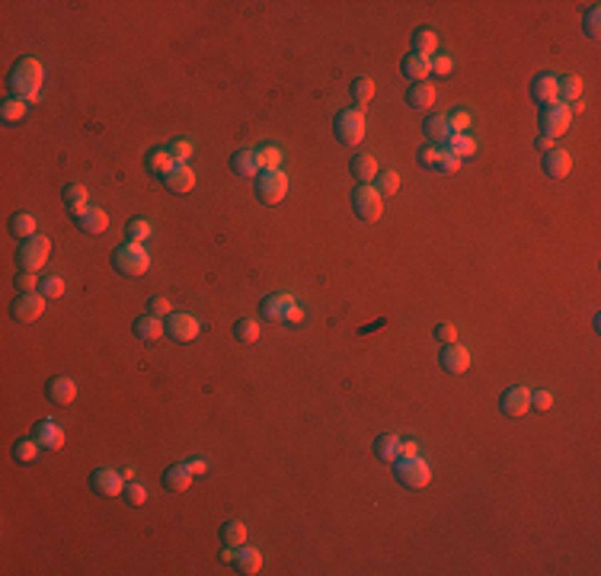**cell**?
I'll return each mask as SVG.
<instances>
[{
	"label": "cell",
	"instance_id": "1",
	"mask_svg": "<svg viewBox=\"0 0 601 576\" xmlns=\"http://www.w3.org/2000/svg\"><path fill=\"white\" fill-rule=\"evenodd\" d=\"M42 80H45L42 61L32 58V55H26V58H19V61L13 64L10 80H6V83H10L13 96H19V100H26V102H36L38 93H42Z\"/></svg>",
	"mask_w": 601,
	"mask_h": 576
},
{
	"label": "cell",
	"instance_id": "2",
	"mask_svg": "<svg viewBox=\"0 0 601 576\" xmlns=\"http://www.w3.org/2000/svg\"><path fill=\"white\" fill-rule=\"evenodd\" d=\"M112 266H115V272H121V275H144L147 269H151V256H147V250H144V243H131V240H125V243H119V247L112 250Z\"/></svg>",
	"mask_w": 601,
	"mask_h": 576
},
{
	"label": "cell",
	"instance_id": "3",
	"mask_svg": "<svg viewBox=\"0 0 601 576\" xmlns=\"http://www.w3.org/2000/svg\"><path fill=\"white\" fill-rule=\"evenodd\" d=\"M394 477H396V484L419 490V486H426L428 480H432V467H428V461H422L419 454H416V458H394Z\"/></svg>",
	"mask_w": 601,
	"mask_h": 576
},
{
	"label": "cell",
	"instance_id": "4",
	"mask_svg": "<svg viewBox=\"0 0 601 576\" xmlns=\"http://www.w3.org/2000/svg\"><path fill=\"white\" fill-rule=\"evenodd\" d=\"M332 134H336L339 144H362L364 141V115L358 112V109H342V112L336 115V122H332Z\"/></svg>",
	"mask_w": 601,
	"mask_h": 576
},
{
	"label": "cell",
	"instance_id": "5",
	"mask_svg": "<svg viewBox=\"0 0 601 576\" xmlns=\"http://www.w3.org/2000/svg\"><path fill=\"white\" fill-rule=\"evenodd\" d=\"M48 256H51V240L48 237H26L23 243H19V253H16V260H19V266L23 269H29V272H38V269L48 262Z\"/></svg>",
	"mask_w": 601,
	"mask_h": 576
},
{
	"label": "cell",
	"instance_id": "6",
	"mask_svg": "<svg viewBox=\"0 0 601 576\" xmlns=\"http://www.w3.org/2000/svg\"><path fill=\"white\" fill-rule=\"evenodd\" d=\"M352 208H355V215L362 218V221H377V218L384 215V196L368 183L355 186V192H352Z\"/></svg>",
	"mask_w": 601,
	"mask_h": 576
},
{
	"label": "cell",
	"instance_id": "7",
	"mask_svg": "<svg viewBox=\"0 0 601 576\" xmlns=\"http://www.w3.org/2000/svg\"><path fill=\"white\" fill-rule=\"evenodd\" d=\"M256 196L266 205H278L288 196V176L281 170H262L256 176Z\"/></svg>",
	"mask_w": 601,
	"mask_h": 576
},
{
	"label": "cell",
	"instance_id": "8",
	"mask_svg": "<svg viewBox=\"0 0 601 576\" xmlns=\"http://www.w3.org/2000/svg\"><path fill=\"white\" fill-rule=\"evenodd\" d=\"M569 125H573V109H569V106L553 102V106L541 109V134H547V138H560V134H566Z\"/></svg>",
	"mask_w": 601,
	"mask_h": 576
},
{
	"label": "cell",
	"instance_id": "9",
	"mask_svg": "<svg viewBox=\"0 0 601 576\" xmlns=\"http://www.w3.org/2000/svg\"><path fill=\"white\" fill-rule=\"evenodd\" d=\"M125 484L128 480L121 477V471H112V467H96V471L90 474V486L106 499L121 496V493H125Z\"/></svg>",
	"mask_w": 601,
	"mask_h": 576
},
{
	"label": "cell",
	"instance_id": "10",
	"mask_svg": "<svg viewBox=\"0 0 601 576\" xmlns=\"http://www.w3.org/2000/svg\"><path fill=\"white\" fill-rule=\"evenodd\" d=\"M42 311H45V294L42 292H19L16 301H13V317H16L19 324L38 320Z\"/></svg>",
	"mask_w": 601,
	"mask_h": 576
},
{
	"label": "cell",
	"instance_id": "11",
	"mask_svg": "<svg viewBox=\"0 0 601 576\" xmlns=\"http://www.w3.org/2000/svg\"><path fill=\"white\" fill-rule=\"evenodd\" d=\"M198 320L192 317V314H183V311H173L170 317H166V333H170L176 343H192V339L198 336Z\"/></svg>",
	"mask_w": 601,
	"mask_h": 576
},
{
	"label": "cell",
	"instance_id": "12",
	"mask_svg": "<svg viewBox=\"0 0 601 576\" xmlns=\"http://www.w3.org/2000/svg\"><path fill=\"white\" fill-rule=\"evenodd\" d=\"M438 365L448 371V375H464L470 368V352L460 343H445L438 352Z\"/></svg>",
	"mask_w": 601,
	"mask_h": 576
},
{
	"label": "cell",
	"instance_id": "13",
	"mask_svg": "<svg viewBox=\"0 0 601 576\" xmlns=\"http://www.w3.org/2000/svg\"><path fill=\"white\" fill-rule=\"evenodd\" d=\"M531 96H534V102H541V106L560 102V77L556 74H537L534 80H531Z\"/></svg>",
	"mask_w": 601,
	"mask_h": 576
},
{
	"label": "cell",
	"instance_id": "14",
	"mask_svg": "<svg viewBox=\"0 0 601 576\" xmlns=\"http://www.w3.org/2000/svg\"><path fill=\"white\" fill-rule=\"evenodd\" d=\"M499 407H502L505 416H524L531 410V390L521 388V384L502 390V397H499Z\"/></svg>",
	"mask_w": 601,
	"mask_h": 576
},
{
	"label": "cell",
	"instance_id": "15",
	"mask_svg": "<svg viewBox=\"0 0 601 576\" xmlns=\"http://www.w3.org/2000/svg\"><path fill=\"white\" fill-rule=\"evenodd\" d=\"M298 304V298L288 292H278V294H266V298L259 301V314L269 320H285V314L291 311V307Z\"/></svg>",
	"mask_w": 601,
	"mask_h": 576
},
{
	"label": "cell",
	"instance_id": "16",
	"mask_svg": "<svg viewBox=\"0 0 601 576\" xmlns=\"http://www.w3.org/2000/svg\"><path fill=\"white\" fill-rule=\"evenodd\" d=\"M61 198H64V208L70 211V218H74V221H80V218L90 211V196H87V189H83L80 183H67V186H64Z\"/></svg>",
	"mask_w": 601,
	"mask_h": 576
},
{
	"label": "cell",
	"instance_id": "17",
	"mask_svg": "<svg viewBox=\"0 0 601 576\" xmlns=\"http://www.w3.org/2000/svg\"><path fill=\"white\" fill-rule=\"evenodd\" d=\"M160 179H163V186L170 192H179V196H183V192H189L192 186H195V170H192L189 164H176L170 173H163Z\"/></svg>",
	"mask_w": 601,
	"mask_h": 576
},
{
	"label": "cell",
	"instance_id": "18",
	"mask_svg": "<svg viewBox=\"0 0 601 576\" xmlns=\"http://www.w3.org/2000/svg\"><path fill=\"white\" fill-rule=\"evenodd\" d=\"M230 166H234L237 176L249 179V176H259L262 166H259V157H256V147H243V151H237L234 157H230Z\"/></svg>",
	"mask_w": 601,
	"mask_h": 576
},
{
	"label": "cell",
	"instance_id": "19",
	"mask_svg": "<svg viewBox=\"0 0 601 576\" xmlns=\"http://www.w3.org/2000/svg\"><path fill=\"white\" fill-rule=\"evenodd\" d=\"M48 397H51V403H58V407H70V403L77 400L74 378H51V381H48Z\"/></svg>",
	"mask_w": 601,
	"mask_h": 576
},
{
	"label": "cell",
	"instance_id": "20",
	"mask_svg": "<svg viewBox=\"0 0 601 576\" xmlns=\"http://www.w3.org/2000/svg\"><path fill=\"white\" fill-rule=\"evenodd\" d=\"M569 166H573V157H569L563 147H553V151L543 154V173H547L550 179H563L569 173Z\"/></svg>",
	"mask_w": 601,
	"mask_h": 576
},
{
	"label": "cell",
	"instance_id": "21",
	"mask_svg": "<svg viewBox=\"0 0 601 576\" xmlns=\"http://www.w3.org/2000/svg\"><path fill=\"white\" fill-rule=\"evenodd\" d=\"M234 567H237V573H243V576L259 573V570H262V554L253 548V544H240V548H237Z\"/></svg>",
	"mask_w": 601,
	"mask_h": 576
},
{
	"label": "cell",
	"instance_id": "22",
	"mask_svg": "<svg viewBox=\"0 0 601 576\" xmlns=\"http://www.w3.org/2000/svg\"><path fill=\"white\" fill-rule=\"evenodd\" d=\"M166 333L163 320L153 317V314H141L138 320H134V336L144 339V343H153V339H160Z\"/></svg>",
	"mask_w": 601,
	"mask_h": 576
},
{
	"label": "cell",
	"instance_id": "23",
	"mask_svg": "<svg viewBox=\"0 0 601 576\" xmlns=\"http://www.w3.org/2000/svg\"><path fill=\"white\" fill-rule=\"evenodd\" d=\"M400 70H403V77H409L413 83H419V80H426V77L432 74V58L406 55V58H403V64H400Z\"/></svg>",
	"mask_w": 601,
	"mask_h": 576
},
{
	"label": "cell",
	"instance_id": "24",
	"mask_svg": "<svg viewBox=\"0 0 601 576\" xmlns=\"http://www.w3.org/2000/svg\"><path fill=\"white\" fill-rule=\"evenodd\" d=\"M406 102H409L413 109H432V106H435V87H432V83H426V80L409 83Z\"/></svg>",
	"mask_w": 601,
	"mask_h": 576
},
{
	"label": "cell",
	"instance_id": "25",
	"mask_svg": "<svg viewBox=\"0 0 601 576\" xmlns=\"http://www.w3.org/2000/svg\"><path fill=\"white\" fill-rule=\"evenodd\" d=\"M36 439H38V445L51 448V452H58V448L64 445V429L55 426L51 420H42V422L36 426Z\"/></svg>",
	"mask_w": 601,
	"mask_h": 576
},
{
	"label": "cell",
	"instance_id": "26",
	"mask_svg": "<svg viewBox=\"0 0 601 576\" xmlns=\"http://www.w3.org/2000/svg\"><path fill=\"white\" fill-rule=\"evenodd\" d=\"M189 484H192V474H189V467H185V464H173V467H166V471H163V486L170 493L189 490Z\"/></svg>",
	"mask_w": 601,
	"mask_h": 576
},
{
	"label": "cell",
	"instance_id": "27",
	"mask_svg": "<svg viewBox=\"0 0 601 576\" xmlns=\"http://www.w3.org/2000/svg\"><path fill=\"white\" fill-rule=\"evenodd\" d=\"M435 48H438V36H435V29H428V26H419V29L413 32V55L432 58Z\"/></svg>",
	"mask_w": 601,
	"mask_h": 576
},
{
	"label": "cell",
	"instance_id": "28",
	"mask_svg": "<svg viewBox=\"0 0 601 576\" xmlns=\"http://www.w3.org/2000/svg\"><path fill=\"white\" fill-rule=\"evenodd\" d=\"M147 170L157 173V176H163V173H170L173 166H176V157L170 154V147H153L151 154H147Z\"/></svg>",
	"mask_w": 601,
	"mask_h": 576
},
{
	"label": "cell",
	"instance_id": "29",
	"mask_svg": "<svg viewBox=\"0 0 601 576\" xmlns=\"http://www.w3.org/2000/svg\"><path fill=\"white\" fill-rule=\"evenodd\" d=\"M422 132L428 134V141H432V144H445V141L451 138V125H448V115H428L426 125H422Z\"/></svg>",
	"mask_w": 601,
	"mask_h": 576
},
{
	"label": "cell",
	"instance_id": "30",
	"mask_svg": "<svg viewBox=\"0 0 601 576\" xmlns=\"http://www.w3.org/2000/svg\"><path fill=\"white\" fill-rule=\"evenodd\" d=\"M349 170H352V176L364 186V183H371V179L377 176V160L371 157V154H358V157L349 164Z\"/></svg>",
	"mask_w": 601,
	"mask_h": 576
},
{
	"label": "cell",
	"instance_id": "31",
	"mask_svg": "<svg viewBox=\"0 0 601 576\" xmlns=\"http://www.w3.org/2000/svg\"><path fill=\"white\" fill-rule=\"evenodd\" d=\"M26 112H29V102L19 100V96H6V100L0 102V119H4L6 125H13V122H23Z\"/></svg>",
	"mask_w": 601,
	"mask_h": 576
},
{
	"label": "cell",
	"instance_id": "32",
	"mask_svg": "<svg viewBox=\"0 0 601 576\" xmlns=\"http://www.w3.org/2000/svg\"><path fill=\"white\" fill-rule=\"evenodd\" d=\"M77 228H80L83 234H102V230L109 228V215L102 208H90L87 215L77 221Z\"/></svg>",
	"mask_w": 601,
	"mask_h": 576
},
{
	"label": "cell",
	"instance_id": "33",
	"mask_svg": "<svg viewBox=\"0 0 601 576\" xmlns=\"http://www.w3.org/2000/svg\"><path fill=\"white\" fill-rule=\"evenodd\" d=\"M374 454L381 461H394L396 458V452H400V435H394V432H384V435H377L374 439Z\"/></svg>",
	"mask_w": 601,
	"mask_h": 576
},
{
	"label": "cell",
	"instance_id": "34",
	"mask_svg": "<svg viewBox=\"0 0 601 576\" xmlns=\"http://www.w3.org/2000/svg\"><path fill=\"white\" fill-rule=\"evenodd\" d=\"M445 144H448L445 151L454 154V157H460V160H464V157H473V154H477V141H473L470 134H451V138H448Z\"/></svg>",
	"mask_w": 601,
	"mask_h": 576
},
{
	"label": "cell",
	"instance_id": "35",
	"mask_svg": "<svg viewBox=\"0 0 601 576\" xmlns=\"http://www.w3.org/2000/svg\"><path fill=\"white\" fill-rule=\"evenodd\" d=\"M582 100V80L579 77H560V102L569 109H575V102Z\"/></svg>",
	"mask_w": 601,
	"mask_h": 576
},
{
	"label": "cell",
	"instance_id": "36",
	"mask_svg": "<svg viewBox=\"0 0 601 576\" xmlns=\"http://www.w3.org/2000/svg\"><path fill=\"white\" fill-rule=\"evenodd\" d=\"M221 541L230 544V548H240V544H247V525L240 522V518H230V522L221 525Z\"/></svg>",
	"mask_w": 601,
	"mask_h": 576
},
{
	"label": "cell",
	"instance_id": "37",
	"mask_svg": "<svg viewBox=\"0 0 601 576\" xmlns=\"http://www.w3.org/2000/svg\"><path fill=\"white\" fill-rule=\"evenodd\" d=\"M256 157H259L262 170H281V147L278 144H259L256 147Z\"/></svg>",
	"mask_w": 601,
	"mask_h": 576
},
{
	"label": "cell",
	"instance_id": "38",
	"mask_svg": "<svg viewBox=\"0 0 601 576\" xmlns=\"http://www.w3.org/2000/svg\"><path fill=\"white\" fill-rule=\"evenodd\" d=\"M10 234L13 237H36V218L26 215V211H16V215L10 218Z\"/></svg>",
	"mask_w": 601,
	"mask_h": 576
},
{
	"label": "cell",
	"instance_id": "39",
	"mask_svg": "<svg viewBox=\"0 0 601 576\" xmlns=\"http://www.w3.org/2000/svg\"><path fill=\"white\" fill-rule=\"evenodd\" d=\"M153 234V224L147 221V218H131L128 221V228H125V237L131 243H147V237Z\"/></svg>",
	"mask_w": 601,
	"mask_h": 576
},
{
	"label": "cell",
	"instance_id": "40",
	"mask_svg": "<svg viewBox=\"0 0 601 576\" xmlns=\"http://www.w3.org/2000/svg\"><path fill=\"white\" fill-rule=\"evenodd\" d=\"M234 339H240V343H256V339H259V324H256L253 317H240L234 324Z\"/></svg>",
	"mask_w": 601,
	"mask_h": 576
},
{
	"label": "cell",
	"instance_id": "41",
	"mask_svg": "<svg viewBox=\"0 0 601 576\" xmlns=\"http://www.w3.org/2000/svg\"><path fill=\"white\" fill-rule=\"evenodd\" d=\"M371 96H374V83H371L368 77H358V80H352V102H355V106H364Z\"/></svg>",
	"mask_w": 601,
	"mask_h": 576
},
{
	"label": "cell",
	"instance_id": "42",
	"mask_svg": "<svg viewBox=\"0 0 601 576\" xmlns=\"http://www.w3.org/2000/svg\"><path fill=\"white\" fill-rule=\"evenodd\" d=\"M38 439H19L16 445H13V458L16 461H36L38 458Z\"/></svg>",
	"mask_w": 601,
	"mask_h": 576
},
{
	"label": "cell",
	"instance_id": "43",
	"mask_svg": "<svg viewBox=\"0 0 601 576\" xmlns=\"http://www.w3.org/2000/svg\"><path fill=\"white\" fill-rule=\"evenodd\" d=\"M377 192L381 196H394L396 189H400V176H396V170H377Z\"/></svg>",
	"mask_w": 601,
	"mask_h": 576
},
{
	"label": "cell",
	"instance_id": "44",
	"mask_svg": "<svg viewBox=\"0 0 601 576\" xmlns=\"http://www.w3.org/2000/svg\"><path fill=\"white\" fill-rule=\"evenodd\" d=\"M441 154H445V147H441V144H422L419 151H416V160H419L422 166H438Z\"/></svg>",
	"mask_w": 601,
	"mask_h": 576
},
{
	"label": "cell",
	"instance_id": "45",
	"mask_svg": "<svg viewBox=\"0 0 601 576\" xmlns=\"http://www.w3.org/2000/svg\"><path fill=\"white\" fill-rule=\"evenodd\" d=\"M38 292H42L45 298H61V294H64V279H61V275H45V279L38 282Z\"/></svg>",
	"mask_w": 601,
	"mask_h": 576
},
{
	"label": "cell",
	"instance_id": "46",
	"mask_svg": "<svg viewBox=\"0 0 601 576\" xmlns=\"http://www.w3.org/2000/svg\"><path fill=\"white\" fill-rule=\"evenodd\" d=\"M582 26H585V36L588 38H598V26H601V10L598 4H592L585 10V16H582Z\"/></svg>",
	"mask_w": 601,
	"mask_h": 576
},
{
	"label": "cell",
	"instance_id": "47",
	"mask_svg": "<svg viewBox=\"0 0 601 576\" xmlns=\"http://www.w3.org/2000/svg\"><path fill=\"white\" fill-rule=\"evenodd\" d=\"M121 496H125L131 506H144V503H147V490L138 484V480H128V484H125V493H121Z\"/></svg>",
	"mask_w": 601,
	"mask_h": 576
},
{
	"label": "cell",
	"instance_id": "48",
	"mask_svg": "<svg viewBox=\"0 0 601 576\" xmlns=\"http://www.w3.org/2000/svg\"><path fill=\"white\" fill-rule=\"evenodd\" d=\"M147 314H153V317H170V314H173L170 298H163V294H153V298L147 301Z\"/></svg>",
	"mask_w": 601,
	"mask_h": 576
},
{
	"label": "cell",
	"instance_id": "49",
	"mask_svg": "<svg viewBox=\"0 0 601 576\" xmlns=\"http://www.w3.org/2000/svg\"><path fill=\"white\" fill-rule=\"evenodd\" d=\"M16 288H19V292H38L36 272H29V269H19V272H16Z\"/></svg>",
	"mask_w": 601,
	"mask_h": 576
},
{
	"label": "cell",
	"instance_id": "50",
	"mask_svg": "<svg viewBox=\"0 0 601 576\" xmlns=\"http://www.w3.org/2000/svg\"><path fill=\"white\" fill-rule=\"evenodd\" d=\"M470 112H454V115H448V125H451V134H464L467 128H470Z\"/></svg>",
	"mask_w": 601,
	"mask_h": 576
},
{
	"label": "cell",
	"instance_id": "51",
	"mask_svg": "<svg viewBox=\"0 0 601 576\" xmlns=\"http://www.w3.org/2000/svg\"><path fill=\"white\" fill-rule=\"evenodd\" d=\"M531 407H534V410H550V407H553V394L543 390V388L531 390Z\"/></svg>",
	"mask_w": 601,
	"mask_h": 576
},
{
	"label": "cell",
	"instance_id": "52",
	"mask_svg": "<svg viewBox=\"0 0 601 576\" xmlns=\"http://www.w3.org/2000/svg\"><path fill=\"white\" fill-rule=\"evenodd\" d=\"M170 154L176 157V164H185L192 157V141H173L170 144Z\"/></svg>",
	"mask_w": 601,
	"mask_h": 576
},
{
	"label": "cell",
	"instance_id": "53",
	"mask_svg": "<svg viewBox=\"0 0 601 576\" xmlns=\"http://www.w3.org/2000/svg\"><path fill=\"white\" fill-rule=\"evenodd\" d=\"M451 68H454V61H451V55H432V74H451Z\"/></svg>",
	"mask_w": 601,
	"mask_h": 576
},
{
	"label": "cell",
	"instance_id": "54",
	"mask_svg": "<svg viewBox=\"0 0 601 576\" xmlns=\"http://www.w3.org/2000/svg\"><path fill=\"white\" fill-rule=\"evenodd\" d=\"M438 170L441 173H457L460 170V157H454V154H441V160H438Z\"/></svg>",
	"mask_w": 601,
	"mask_h": 576
},
{
	"label": "cell",
	"instance_id": "55",
	"mask_svg": "<svg viewBox=\"0 0 601 576\" xmlns=\"http://www.w3.org/2000/svg\"><path fill=\"white\" fill-rule=\"evenodd\" d=\"M435 339H441V343H454V339H457L454 324H438V326H435Z\"/></svg>",
	"mask_w": 601,
	"mask_h": 576
},
{
	"label": "cell",
	"instance_id": "56",
	"mask_svg": "<svg viewBox=\"0 0 601 576\" xmlns=\"http://www.w3.org/2000/svg\"><path fill=\"white\" fill-rule=\"evenodd\" d=\"M416 454H419V442L400 439V452H396V458H416Z\"/></svg>",
	"mask_w": 601,
	"mask_h": 576
},
{
	"label": "cell",
	"instance_id": "57",
	"mask_svg": "<svg viewBox=\"0 0 601 576\" xmlns=\"http://www.w3.org/2000/svg\"><path fill=\"white\" fill-rule=\"evenodd\" d=\"M185 467H189L192 477H205V474H208V461H205V458H189V461H185Z\"/></svg>",
	"mask_w": 601,
	"mask_h": 576
},
{
	"label": "cell",
	"instance_id": "58",
	"mask_svg": "<svg viewBox=\"0 0 601 576\" xmlns=\"http://www.w3.org/2000/svg\"><path fill=\"white\" fill-rule=\"evenodd\" d=\"M534 147H537V151L547 154V151H553V147H556V138H547V134H541V138L534 141Z\"/></svg>",
	"mask_w": 601,
	"mask_h": 576
},
{
	"label": "cell",
	"instance_id": "59",
	"mask_svg": "<svg viewBox=\"0 0 601 576\" xmlns=\"http://www.w3.org/2000/svg\"><path fill=\"white\" fill-rule=\"evenodd\" d=\"M300 320H304V311H300V304H294V307H291V311H288V314H285V324H294V326H298V324H300Z\"/></svg>",
	"mask_w": 601,
	"mask_h": 576
},
{
	"label": "cell",
	"instance_id": "60",
	"mask_svg": "<svg viewBox=\"0 0 601 576\" xmlns=\"http://www.w3.org/2000/svg\"><path fill=\"white\" fill-rule=\"evenodd\" d=\"M221 560H224V563H234V560H237V548L224 544V548H221Z\"/></svg>",
	"mask_w": 601,
	"mask_h": 576
},
{
	"label": "cell",
	"instance_id": "61",
	"mask_svg": "<svg viewBox=\"0 0 601 576\" xmlns=\"http://www.w3.org/2000/svg\"><path fill=\"white\" fill-rule=\"evenodd\" d=\"M121 477H125V480H134V467H121Z\"/></svg>",
	"mask_w": 601,
	"mask_h": 576
}]
</instances>
